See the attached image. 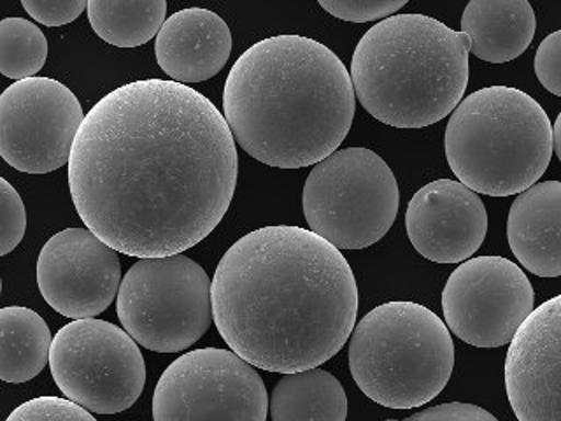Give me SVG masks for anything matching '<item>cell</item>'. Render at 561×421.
I'll list each match as a JSON object with an SVG mask.
<instances>
[{
  "label": "cell",
  "instance_id": "obj_1",
  "mask_svg": "<svg viewBox=\"0 0 561 421\" xmlns=\"http://www.w3.org/2000/svg\"><path fill=\"white\" fill-rule=\"evenodd\" d=\"M239 157L224 113L188 84L142 79L93 105L69 160L79 218L114 251L181 254L227 215Z\"/></svg>",
  "mask_w": 561,
  "mask_h": 421
},
{
  "label": "cell",
  "instance_id": "obj_2",
  "mask_svg": "<svg viewBox=\"0 0 561 421\" xmlns=\"http://www.w3.org/2000/svg\"><path fill=\"white\" fill-rule=\"evenodd\" d=\"M358 286L341 250L294 225L241 237L213 277V320L253 367L295 374L337 355L356 327Z\"/></svg>",
  "mask_w": 561,
  "mask_h": 421
},
{
  "label": "cell",
  "instance_id": "obj_3",
  "mask_svg": "<svg viewBox=\"0 0 561 421\" xmlns=\"http://www.w3.org/2000/svg\"><path fill=\"white\" fill-rule=\"evenodd\" d=\"M353 79L341 58L304 35H276L237 58L224 116L245 153L277 169H302L337 151L355 118Z\"/></svg>",
  "mask_w": 561,
  "mask_h": 421
},
{
  "label": "cell",
  "instance_id": "obj_4",
  "mask_svg": "<svg viewBox=\"0 0 561 421\" xmlns=\"http://www.w3.org/2000/svg\"><path fill=\"white\" fill-rule=\"evenodd\" d=\"M470 39L425 14H394L359 39L351 79L374 118L394 128H425L463 101Z\"/></svg>",
  "mask_w": 561,
  "mask_h": 421
},
{
  "label": "cell",
  "instance_id": "obj_5",
  "mask_svg": "<svg viewBox=\"0 0 561 421\" xmlns=\"http://www.w3.org/2000/svg\"><path fill=\"white\" fill-rule=\"evenodd\" d=\"M447 163L472 192L519 195L548 171L552 127L539 102L513 87H488L465 96L444 137Z\"/></svg>",
  "mask_w": 561,
  "mask_h": 421
},
{
  "label": "cell",
  "instance_id": "obj_6",
  "mask_svg": "<svg viewBox=\"0 0 561 421\" xmlns=\"http://www.w3.org/2000/svg\"><path fill=\"white\" fill-rule=\"evenodd\" d=\"M455 367L451 333L416 303H386L351 333L350 368L359 390L382 408L425 406L446 388Z\"/></svg>",
  "mask_w": 561,
  "mask_h": 421
},
{
  "label": "cell",
  "instance_id": "obj_7",
  "mask_svg": "<svg viewBox=\"0 0 561 421\" xmlns=\"http://www.w3.org/2000/svg\"><path fill=\"white\" fill-rule=\"evenodd\" d=\"M399 204L397 178L373 149H337L316 163L304 184L309 230L337 250H364L381 241Z\"/></svg>",
  "mask_w": 561,
  "mask_h": 421
},
{
  "label": "cell",
  "instance_id": "obj_8",
  "mask_svg": "<svg viewBox=\"0 0 561 421\" xmlns=\"http://www.w3.org/2000/svg\"><path fill=\"white\" fill-rule=\"evenodd\" d=\"M116 311L123 329L146 350H188L209 329L213 281L183 253L139 259L123 276Z\"/></svg>",
  "mask_w": 561,
  "mask_h": 421
},
{
  "label": "cell",
  "instance_id": "obj_9",
  "mask_svg": "<svg viewBox=\"0 0 561 421\" xmlns=\"http://www.w3.org/2000/svg\"><path fill=\"white\" fill-rule=\"evenodd\" d=\"M49 368L66 399L96 414L127 411L145 390L139 344L127 330L96 318L75 320L58 330Z\"/></svg>",
  "mask_w": 561,
  "mask_h": 421
},
{
  "label": "cell",
  "instance_id": "obj_10",
  "mask_svg": "<svg viewBox=\"0 0 561 421\" xmlns=\"http://www.w3.org/2000/svg\"><path fill=\"white\" fill-rule=\"evenodd\" d=\"M267 388L256 368L219 348L184 353L154 388V421H267Z\"/></svg>",
  "mask_w": 561,
  "mask_h": 421
},
{
  "label": "cell",
  "instance_id": "obj_11",
  "mask_svg": "<svg viewBox=\"0 0 561 421\" xmlns=\"http://www.w3.org/2000/svg\"><path fill=\"white\" fill-rule=\"evenodd\" d=\"M84 118L78 96L57 79L16 81L0 95V155L20 172L58 171Z\"/></svg>",
  "mask_w": 561,
  "mask_h": 421
},
{
  "label": "cell",
  "instance_id": "obj_12",
  "mask_svg": "<svg viewBox=\"0 0 561 421\" xmlns=\"http://www.w3.org/2000/svg\"><path fill=\"white\" fill-rule=\"evenodd\" d=\"M535 294L522 268L504 257H478L453 271L443 292L447 327L476 348L513 342L534 312Z\"/></svg>",
  "mask_w": 561,
  "mask_h": 421
},
{
  "label": "cell",
  "instance_id": "obj_13",
  "mask_svg": "<svg viewBox=\"0 0 561 421\" xmlns=\"http://www.w3.org/2000/svg\"><path fill=\"white\" fill-rule=\"evenodd\" d=\"M37 285L44 300L61 316L70 320L95 318L118 298V251L90 228H66L43 246Z\"/></svg>",
  "mask_w": 561,
  "mask_h": 421
},
{
  "label": "cell",
  "instance_id": "obj_14",
  "mask_svg": "<svg viewBox=\"0 0 561 421\" xmlns=\"http://www.w3.org/2000/svg\"><path fill=\"white\" fill-rule=\"evenodd\" d=\"M505 390L517 421H561V295L534 309L514 335Z\"/></svg>",
  "mask_w": 561,
  "mask_h": 421
},
{
  "label": "cell",
  "instance_id": "obj_15",
  "mask_svg": "<svg viewBox=\"0 0 561 421\" xmlns=\"http://www.w3.org/2000/svg\"><path fill=\"white\" fill-rule=\"evenodd\" d=\"M405 228L411 244L425 259L467 262L486 239V207L478 193L460 181H432L409 202Z\"/></svg>",
  "mask_w": 561,
  "mask_h": 421
},
{
  "label": "cell",
  "instance_id": "obj_16",
  "mask_svg": "<svg viewBox=\"0 0 561 421\" xmlns=\"http://www.w3.org/2000/svg\"><path fill=\"white\" fill-rule=\"evenodd\" d=\"M232 53V32L209 9L188 8L171 14L154 41V57L171 81L201 83L215 78Z\"/></svg>",
  "mask_w": 561,
  "mask_h": 421
},
{
  "label": "cell",
  "instance_id": "obj_17",
  "mask_svg": "<svg viewBox=\"0 0 561 421\" xmlns=\"http://www.w3.org/2000/svg\"><path fill=\"white\" fill-rule=\"evenodd\" d=\"M507 239L526 271L539 277L561 276V181L535 183L514 198Z\"/></svg>",
  "mask_w": 561,
  "mask_h": 421
},
{
  "label": "cell",
  "instance_id": "obj_18",
  "mask_svg": "<svg viewBox=\"0 0 561 421\" xmlns=\"http://www.w3.org/2000/svg\"><path fill=\"white\" fill-rule=\"evenodd\" d=\"M537 18L526 0H472L461 16L470 53L491 64L522 57L534 41Z\"/></svg>",
  "mask_w": 561,
  "mask_h": 421
},
{
  "label": "cell",
  "instance_id": "obj_19",
  "mask_svg": "<svg viewBox=\"0 0 561 421\" xmlns=\"http://www.w3.org/2000/svg\"><path fill=\"white\" fill-rule=\"evenodd\" d=\"M268 409L272 421H346L347 397L337 377L316 367L283 374Z\"/></svg>",
  "mask_w": 561,
  "mask_h": 421
},
{
  "label": "cell",
  "instance_id": "obj_20",
  "mask_svg": "<svg viewBox=\"0 0 561 421\" xmlns=\"http://www.w3.org/2000/svg\"><path fill=\"white\" fill-rule=\"evenodd\" d=\"M53 338L43 316L28 307L0 309V379L31 382L49 365Z\"/></svg>",
  "mask_w": 561,
  "mask_h": 421
},
{
  "label": "cell",
  "instance_id": "obj_21",
  "mask_svg": "<svg viewBox=\"0 0 561 421\" xmlns=\"http://www.w3.org/2000/svg\"><path fill=\"white\" fill-rule=\"evenodd\" d=\"M165 0H90V25L102 41L118 48H137L160 34L165 23Z\"/></svg>",
  "mask_w": 561,
  "mask_h": 421
},
{
  "label": "cell",
  "instance_id": "obj_22",
  "mask_svg": "<svg viewBox=\"0 0 561 421\" xmlns=\"http://www.w3.org/2000/svg\"><path fill=\"white\" fill-rule=\"evenodd\" d=\"M48 58V41L39 26L25 18L0 22V72L16 81L35 78Z\"/></svg>",
  "mask_w": 561,
  "mask_h": 421
},
{
  "label": "cell",
  "instance_id": "obj_23",
  "mask_svg": "<svg viewBox=\"0 0 561 421\" xmlns=\"http://www.w3.org/2000/svg\"><path fill=\"white\" fill-rule=\"evenodd\" d=\"M5 421H96L92 412L60 397H37L14 408Z\"/></svg>",
  "mask_w": 561,
  "mask_h": 421
},
{
  "label": "cell",
  "instance_id": "obj_24",
  "mask_svg": "<svg viewBox=\"0 0 561 421\" xmlns=\"http://www.w3.org/2000/svg\"><path fill=\"white\" fill-rule=\"evenodd\" d=\"M26 230V210L20 193L8 180H0V254L11 253Z\"/></svg>",
  "mask_w": 561,
  "mask_h": 421
},
{
  "label": "cell",
  "instance_id": "obj_25",
  "mask_svg": "<svg viewBox=\"0 0 561 421\" xmlns=\"http://www.w3.org/2000/svg\"><path fill=\"white\" fill-rule=\"evenodd\" d=\"M405 4V0H320V5L327 13L353 23L388 20Z\"/></svg>",
  "mask_w": 561,
  "mask_h": 421
},
{
  "label": "cell",
  "instance_id": "obj_26",
  "mask_svg": "<svg viewBox=\"0 0 561 421\" xmlns=\"http://www.w3.org/2000/svg\"><path fill=\"white\" fill-rule=\"evenodd\" d=\"M535 75L548 92L561 96V31L552 32L535 53Z\"/></svg>",
  "mask_w": 561,
  "mask_h": 421
},
{
  "label": "cell",
  "instance_id": "obj_27",
  "mask_svg": "<svg viewBox=\"0 0 561 421\" xmlns=\"http://www.w3.org/2000/svg\"><path fill=\"white\" fill-rule=\"evenodd\" d=\"M22 5L35 22L46 26L67 25L88 11L87 0H23Z\"/></svg>",
  "mask_w": 561,
  "mask_h": 421
},
{
  "label": "cell",
  "instance_id": "obj_28",
  "mask_svg": "<svg viewBox=\"0 0 561 421\" xmlns=\"http://www.w3.org/2000/svg\"><path fill=\"white\" fill-rule=\"evenodd\" d=\"M386 421H499L486 409L473 406V403L449 402L440 403L435 408L425 409L416 412L405 420H386Z\"/></svg>",
  "mask_w": 561,
  "mask_h": 421
},
{
  "label": "cell",
  "instance_id": "obj_29",
  "mask_svg": "<svg viewBox=\"0 0 561 421\" xmlns=\"http://www.w3.org/2000/svg\"><path fill=\"white\" fill-rule=\"evenodd\" d=\"M552 149L557 151V157L561 162V113L558 114L557 122L552 125Z\"/></svg>",
  "mask_w": 561,
  "mask_h": 421
}]
</instances>
